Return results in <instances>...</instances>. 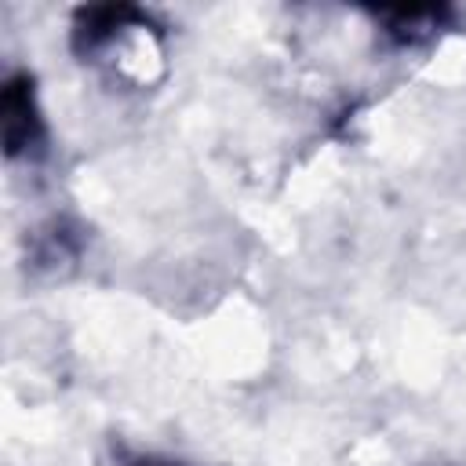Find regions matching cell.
<instances>
[{"mask_svg":"<svg viewBox=\"0 0 466 466\" xmlns=\"http://www.w3.org/2000/svg\"><path fill=\"white\" fill-rule=\"evenodd\" d=\"M0 138L7 160H36L47 149V124L29 73H15L0 87Z\"/></svg>","mask_w":466,"mask_h":466,"instance_id":"cell-1","label":"cell"},{"mask_svg":"<svg viewBox=\"0 0 466 466\" xmlns=\"http://www.w3.org/2000/svg\"><path fill=\"white\" fill-rule=\"evenodd\" d=\"M451 11L448 7H400V11H375V22L382 25V36L393 47H419L448 29Z\"/></svg>","mask_w":466,"mask_h":466,"instance_id":"cell-2","label":"cell"},{"mask_svg":"<svg viewBox=\"0 0 466 466\" xmlns=\"http://www.w3.org/2000/svg\"><path fill=\"white\" fill-rule=\"evenodd\" d=\"M124 466H182V462L164 459V455H135V459H127Z\"/></svg>","mask_w":466,"mask_h":466,"instance_id":"cell-3","label":"cell"}]
</instances>
